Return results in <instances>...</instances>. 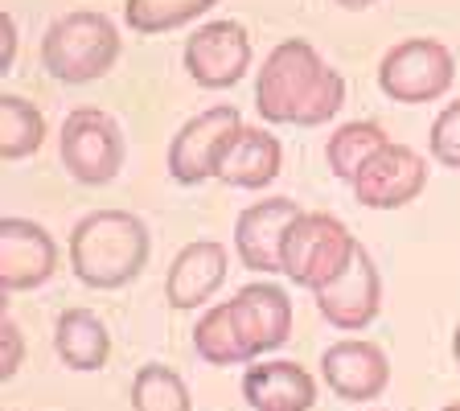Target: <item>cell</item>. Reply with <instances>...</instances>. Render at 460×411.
<instances>
[{
  "mask_svg": "<svg viewBox=\"0 0 460 411\" xmlns=\"http://www.w3.org/2000/svg\"><path fill=\"white\" fill-rule=\"evenodd\" d=\"M292 334V300L279 284L255 280L243 284L226 305H214L193 326V350L210 366H243L259 362L279 350Z\"/></svg>",
  "mask_w": 460,
  "mask_h": 411,
  "instance_id": "obj_1",
  "label": "cell"
},
{
  "mask_svg": "<svg viewBox=\"0 0 460 411\" xmlns=\"http://www.w3.org/2000/svg\"><path fill=\"white\" fill-rule=\"evenodd\" d=\"M345 107V78L308 41L288 38L255 78V112L268 124L321 128Z\"/></svg>",
  "mask_w": 460,
  "mask_h": 411,
  "instance_id": "obj_2",
  "label": "cell"
},
{
  "mask_svg": "<svg viewBox=\"0 0 460 411\" xmlns=\"http://www.w3.org/2000/svg\"><path fill=\"white\" fill-rule=\"evenodd\" d=\"M153 255L144 219L132 210H91L70 230V268L86 288L111 292L132 284Z\"/></svg>",
  "mask_w": 460,
  "mask_h": 411,
  "instance_id": "obj_3",
  "label": "cell"
},
{
  "mask_svg": "<svg viewBox=\"0 0 460 411\" xmlns=\"http://www.w3.org/2000/svg\"><path fill=\"white\" fill-rule=\"evenodd\" d=\"M119 58V29L107 13L78 9L58 17L41 38V67L58 78V83H91V78L107 75Z\"/></svg>",
  "mask_w": 460,
  "mask_h": 411,
  "instance_id": "obj_4",
  "label": "cell"
},
{
  "mask_svg": "<svg viewBox=\"0 0 460 411\" xmlns=\"http://www.w3.org/2000/svg\"><path fill=\"white\" fill-rule=\"evenodd\" d=\"M358 247L362 243L349 235L341 219L321 210L300 214L284 239V276L308 292H321L354 264Z\"/></svg>",
  "mask_w": 460,
  "mask_h": 411,
  "instance_id": "obj_5",
  "label": "cell"
},
{
  "mask_svg": "<svg viewBox=\"0 0 460 411\" xmlns=\"http://www.w3.org/2000/svg\"><path fill=\"white\" fill-rule=\"evenodd\" d=\"M456 78V58L444 41L436 38H407L399 46H391L378 62V86L383 95L394 103H431Z\"/></svg>",
  "mask_w": 460,
  "mask_h": 411,
  "instance_id": "obj_6",
  "label": "cell"
},
{
  "mask_svg": "<svg viewBox=\"0 0 460 411\" xmlns=\"http://www.w3.org/2000/svg\"><path fill=\"white\" fill-rule=\"evenodd\" d=\"M62 165L75 182L83 185H107L115 182V173L124 169V132L107 112L99 107H75L62 124V140H58Z\"/></svg>",
  "mask_w": 460,
  "mask_h": 411,
  "instance_id": "obj_7",
  "label": "cell"
},
{
  "mask_svg": "<svg viewBox=\"0 0 460 411\" xmlns=\"http://www.w3.org/2000/svg\"><path fill=\"white\" fill-rule=\"evenodd\" d=\"M239 128L243 115L230 103L206 107L201 115H193L190 124H181V132L169 140V177L177 185H201L218 177V161L226 153V144L239 136Z\"/></svg>",
  "mask_w": 460,
  "mask_h": 411,
  "instance_id": "obj_8",
  "label": "cell"
},
{
  "mask_svg": "<svg viewBox=\"0 0 460 411\" xmlns=\"http://www.w3.org/2000/svg\"><path fill=\"white\" fill-rule=\"evenodd\" d=\"M354 198L370 210H399L411 206L428 185V161L423 153H415L411 144H383L370 161L358 169L354 182Z\"/></svg>",
  "mask_w": 460,
  "mask_h": 411,
  "instance_id": "obj_9",
  "label": "cell"
},
{
  "mask_svg": "<svg viewBox=\"0 0 460 411\" xmlns=\"http://www.w3.org/2000/svg\"><path fill=\"white\" fill-rule=\"evenodd\" d=\"M185 70L198 86L210 91H226L251 70V33L239 21H206L198 33L185 41Z\"/></svg>",
  "mask_w": 460,
  "mask_h": 411,
  "instance_id": "obj_10",
  "label": "cell"
},
{
  "mask_svg": "<svg viewBox=\"0 0 460 411\" xmlns=\"http://www.w3.org/2000/svg\"><path fill=\"white\" fill-rule=\"evenodd\" d=\"M321 379L345 403H374L391 387V358L366 337H345L321 354Z\"/></svg>",
  "mask_w": 460,
  "mask_h": 411,
  "instance_id": "obj_11",
  "label": "cell"
},
{
  "mask_svg": "<svg viewBox=\"0 0 460 411\" xmlns=\"http://www.w3.org/2000/svg\"><path fill=\"white\" fill-rule=\"evenodd\" d=\"M300 206L292 198H263L239 214L234 222V255L251 272H284V239L292 222L300 219Z\"/></svg>",
  "mask_w": 460,
  "mask_h": 411,
  "instance_id": "obj_12",
  "label": "cell"
},
{
  "mask_svg": "<svg viewBox=\"0 0 460 411\" xmlns=\"http://www.w3.org/2000/svg\"><path fill=\"white\" fill-rule=\"evenodd\" d=\"M313 297H316V313L325 317L333 329H345V334L366 329L374 317H378V308H383V276L374 268L370 251L358 247L354 264L329 288L313 292Z\"/></svg>",
  "mask_w": 460,
  "mask_h": 411,
  "instance_id": "obj_13",
  "label": "cell"
},
{
  "mask_svg": "<svg viewBox=\"0 0 460 411\" xmlns=\"http://www.w3.org/2000/svg\"><path fill=\"white\" fill-rule=\"evenodd\" d=\"M58 268V243L49 230L29 219L0 222V284L4 292H29L41 288Z\"/></svg>",
  "mask_w": 460,
  "mask_h": 411,
  "instance_id": "obj_14",
  "label": "cell"
},
{
  "mask_svg": "<svg viewBox=\"0 0 460 411\" xmlns=\"http://www.w3.org/2000/svg\"><path fill=\"white\" fill-rule=\"evenodd\" d=\"M226 247L218 239H193L177 251V259L169 264V276H164V300L172 308H201L214 297L226 280Z\"/></svg>",
  "mask_w": 460,
  "mask_h": 411,
  "instance_id": "obj_15",
  "label": "cell"
},
{
  "mask_svg": "<svg viewBox=\"0 0 460 411\" xmlns=\"http://www.w3.org/2000/svg\"><path fill=\"white\" fill-rule=\"evenodd\" d=\"M243 399L255 411H313L316 379L300 362H251L243 371Z\"/></svg>",
  "mask_w": 460,
  "mask_h": 411,
  "instance_id": "obj_16",
  "label": "cell"
},
{
  "mask_svg": "<svg viewBox=\"0 0 460 411\" xmlns=\"http://www.w3.org/2000/svg\"><path fill=\"white\" fill-rule=\"evenodd\" d=\"M284 169V144L268 128H239V136L226 144L218 161V182L234 190H268Z\"/></svg>",
  "mask_w": 460,
  "mask_h": 411,
  "instance_id": "obj_17",
  "label": "cell"
},
{
  "mask_svg": "<svg viewBox=\"0 0 460 411\" xmlns=\"http://www.w3.org/2000/svg\"><path fill=\"white\" fill-rule=\"evenodd\" d=\"M54 350L70 371H103L111 358V334L91 308H66L58 313Z\"/></svg>",
  "mask_w": 460,
  "mask_h": 411,
  "instance_id": "obj_18",
  "label": "cell"
},
{
  "mask_svg": "<svg viewBox=\"0 0 460 411\" xmlns=\"http://www.w3.org/2000/svg\"><path fill=\"white\" fill-rule=\"evenodd\" d=\"M383 144H391L383 132V124H374V120H354V124H341L333 136H329L325 161H329V169H333V177L354 182L358 169H362Z\"/></svg>",
  "mask_w": 460,
  "mask_h": 411,
  "instance_id": "obj_19",
  "label": "cell"
},
{
  "mask_svg": "<svg viewBox=\"0 0 460 411\" xmlns=\"http://www.w3.org/2000/svg\"><path fill=\"white\" fill-rule=\"evenodd\" d=\"M46 140V115L21 95L0 99V156L4 161H25Z\"/></svg>",
  "mask_w": 460,
  "mask_h": 411,
  "instance_id": "obj_20",
  "label": "cell"
},
{
  "mask_svg": "<svg viewBox=\"0 0 460 411\" xmlns=\"http://www.w3.org/2000/svg\"><path fill=\"white\" fill-rule=\"evenodd\" d=\"M132 411H193L190 387L172 366L148 362L132 379Z\"/></svg>",
  "mask_w": 460,
  "mask_h": 411,
  "instance_id": "obj_21",
  "label": "cell"
},
{
  "mask_svg": "<svg viewBox=\"0 0 460 411\" xmlns=\"http://www.w3.org/2000/svg\"><path fill=\"white\" fill-rule=\"evenodd\" d=\"M214 4L218 0H128L124 17L136 33H169V29H181L190 21H198Z\"/></svg>",
  "mask_w": 460,
  "mask_h": 411,
  "instance_id": "obj_22",
  "label": "cell"
},
{
  "mask_svg": "<svg viewBox=\"0 0 460 411\" xmlns=\"http://www.w3.org/2000/svg\"><path fill=\"white\" fill-rule=\"evenodd\" d=\"M428 148H431V161L436 165L460 173V99H452V103L436 115L431 136H428Z\"/></svg>",
  "mask_w": 460,
  "mask_h": 411,
  "instance_id": "obj_23",
  "label": "cell"
},
{
  "mask_svg": "<svg viewBox=\"0 0 460 411\" xmlns=\"http://www.w3.org/2000/svg\"><path fill=\"white\" fill-rule=\"evenodd\" d=\"M21 362H25V334H21L13 317H4V326H0V374L13 379L21 371Z\"/></svg>",
  "mask_w": 460,
  "mask_h": 411,
  "instance_id": "obj_24",
  "label": "cell"
},
{
  "mask_svg": "<svg viewBox=\"0 0 460 411\" xmlns=\"http://www.w3.org/2000/svg\"><path fill=\"white\" fill-rule=\"evenodd\" d=\"M17 62V21L0 13V70H13Z\"/></svg>",
  "mask_w": 460,
  "mask_h": 411,
  "instance_id": "obj_25",
  "label": "cell"
},
{
  "mask_svg": "<svg viewBox=\"0 0 460 411\" xmlns=\"http://www.w3.org/2000/svg\"><path fill=\"white\" fill-rule=\"evenodd\" d=\"M333 4H341V9H370L374 0H333Z\"/></svg>",
  "mask_w": 460,
  "mask_h": 411,
  "instance_id": "obj_26",
  "label": "cell"
},
{
  "mask_svg": "<svg viewBox=\"0 0 460 411\" xmlns=\"http://www.w3.org/2000/svg\"><path fill=\"white\" fill-rule=\"evenodd\" d=\"M452 358L460 362V326H456V334H452Z\"/></svg>",
  "mask_w": 460,
  "mask_h": 411,
  "instance_id": "obj_27",
  "label": "cell"
},
{
  "mask_svg": "<svg viewBox=\"0 0 460 411\" xmlns=\"http://www.w3.org/2000/svg\"><path fill=\"white\" fill-rule=\"evenodd\" d=\"M440 411H460V403H444V407Z\"/></svg>",
  "mask_w": 460,
  "mask_h": 411,
  "instance_id": "obj_28",
  "label": "cell"
}]
</instances>
